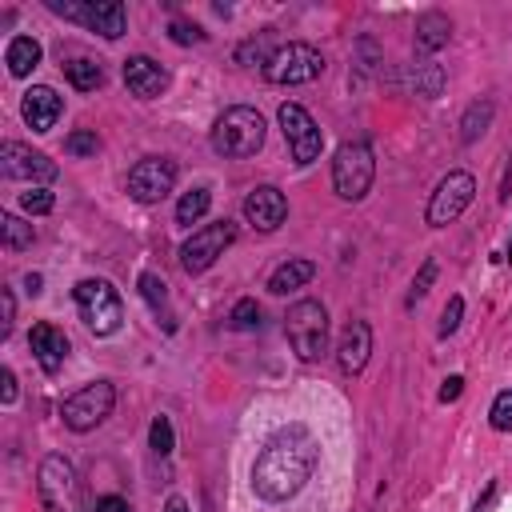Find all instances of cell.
I'll list each match as a JSON object with an SVG mask.
<instances>
[{
	"instance_id": "6da1fadb",
	"label": "cell",
	"mask_w": 512,
	"mask_h": 512,
	"mask_svg": "<svg viewBox=\"0 0 512 512\" xmlns=\"http://www.w3.org/2000/svg\"><path fill=\"white\" fill-rule=\"evenodd\" d=\"M320 464V444L304 424H284L272 432L252 464V492L268 504L292 500L316 472Z\"/></svg>"
},
{
	"instance_id": "7a4b0ae2",
	"label": "cell",
	"mask_w": 512,
	"mask_h": 512,
	"mask_svg": "<svg viewBox=\"0 0 512 512\" xmlns=\"http://www.w3.org/2000/svg\"><path fill=\"white\" fill-rule=\"evenodd\" d=\"M264 132H268V124H264V116L256 108L232 104V108H224L216 116L208 140H212V152L216 156H224V160H248V156H256L264 148Z\"/></svg>"
},
{
	"instance_id": "3957f363",
	"label": "cell",
	"mask_w": 512,
	"mask_h": 512,
	"mask_svg": "<svg viewBox=\"0 0 512 512\" xmlns=\"http://www.w3.org/2000/svg\"><path fill=\"white\" fill-rule=\"evenodd\" d=\"M376 180V152L368 140H344L332 156V188L340 200H364Z\"/></svg>"
},
{
	"instance_id": "277c9868",
	"label": "cell",
	"mask_w": 512,
	"mask_h": 512,
	"mask_svg": "<svg viewBox=\"0 0 512 512\" xmlns=\"http://www.w3.org/2000/svg\"><path fill=\"white\" fill-rule=\"evenodd\" d=\"M72 296H76V312H80V320H84V328H88L92 336H112V332L120 328V320H124V300H120V292H116L108 280L88 276V280H80V284L72 288Z\"/></svg>"
},
{
	"instance_id": "5b68a950",
	"label": "cell",
	"mask_w": 512,
	"mask_h": 512,
	"mask_svg": "<svg viewBox=\"0 0 512 512\" xmlns=\"http://www.w3.org/2000/svg\"><path fill=\"white\" fill-rule=\"evenodd\" d=\"M284 332H288V344L292 352L312 364L328 352V308L320 300H296L284 316Z\"/></svg>"
},
{
	"instance_id": "8992f818",
	"label": "cell",
	"mask_w": 512,
	"mask_h": 512,
	"mask_svg": "<svg viewBox=\"0 0 512 512\" xmlns=\"http://www.w3.org/2000/svg\"><path fill=\"white\" fill-rule=\"evenodd\" d=\"M36 492L44 512H80V476L68 456L48 452L36 468Z\"/></svg>"
},
{
	"instance_id": "52a82bcc",
	"label": "cell",
	"mask_w": 512,
	"mask_h": 512,
	"mask_svg": "<svg viewBox=\"0 0 512 512\" xmlns=\"http://www.w3.org/2000/svg\"><path fill=\"white\" fill-rule=\"evenodd\" d=\"M48 8L64 20H76L92 32H100L104 40H120L128 28V12L120 0H48Z\"/></svg>"
},
{
	"instance_id": "ba28073f",
	"label": "cell",
	"mask_w": 512,
	"mask_h": 512,
	"mask_svg": "<svg viewBox=\"0 0 512 512\" xmlns=\"http://www.w3.org/2000/svg\"><path fill=\"white\" fill-rule=\"evenodd\" d=\"M112 408H116V388L108 380H92L60 404V416L72 432H92L112 416Z\"/></svg>"
},
{
	"instance_id": "9c48e42d",
	"label": "cell",
	"mask_w": 512,
	"mask_h": 512,
	"mask_svg": "<svg viewBox=\"0 0 512 512\" xmlns=\"http://www.w3.org/2000/svg\"><path fill=\"white\" fill-rule=\"evenodd\" d=\"M232 240H236V224H232V220H212V224L196 228V232L180 244V268H184L188 276L208 272V268L224 256V248H228Z\"/></svg>"
},
{
	"instance_id": "30bf717a",
	"label": "cell",
	"mask_w": 512,
	"mask_h": 512,
	"mask_svg": "<svg viewBox=\"0 0 512 512\" xmlns=\"http://www.w3.org/2000/svg\"><path fill=\"white\" fill-rule=\"evenodd\" d=\"M320 72H324V56H320L312 44H304V40H292V44L276 48V56H272L268 68H264V76H268L272 84H308V80H316Z\"/></svg>"
},
{
	"instance_id": "8fae6325",
	"label": "cell",
	"mask_w": 512,
	"mask_h": 512,
	"mask_svg": "<svg viewBox=\"0 0 512 512\" xmlns=\"http://www.w3.org/2000/svg\"><path fill=\"white\" fill-rule=\"evenodd\" d=\"M472 196H476L472 172H448V176L436 184V192L428 196L424 220H428L432 228H444V224H452V220L472 204Z\"/></svg>"
},
{
	"instance_id": "7c38bea8",
	"label": "cell",
	"mask_w": 512,
	"mask_h": 512,
	"mask_svg": "<svg viewBox=\"0 0 512 512\" xmlns=\"http://www.w3.org/2000/svg\"><path fill=\"white\" fill-rule=\"evenodd\" d=\"M280 132H284V140H288V152H292V160L304 168V164H312L316 156H320V148H324V132L316 128V120L308 116V108H300V104H280Z\"/></svg>"
},
{
	"instance_id": "4fadbf2b",
	"label": "cell",
	"mask_w": 512,
	"mask_h": 512,
	"mask_svg": "<svg viewBox=\"0 0 512 512\" xmlns=\"http://www.w3.org/2000/svg\"><path fill=\"white\" fill-rule=\"evenodd\" d=\"M176 188V164L168 156H144L128 172V196L136 204H160Z\"/></svg>"
},
{
	"instance_id": "5bb4252c",
	"label": "cell",
	"mask_w": 512,
	"mask_h": 512,
	"mask_svg": "<svg viewBox=\"0 0 512 512\" xmlns=\"http://www.w3.org/2000/svg\"><path fill=\"white\" fill-rule=\"evenodd\" d=\"M0 168H4V176H12V180H28V184H48V180H56V160H48L44 152H36V148H28V144H20V140H4L0 144Z\"/></svg>"
},
{
	"instance_id": "9a60e30c",
	"label": "cell",
	"mask_w": 512,
	"mask_h": 512,
	"mask_svg": "<svg viewBox=\"0 0 512 512\" xmlns=\"http://www.w3.org/2000/svg\"><path fill=\"white\" fill-rule=\"evenodd\" d=\"M244 220L256 228V232H276L284 220H288V200L276 184H260L244 196Z\"/></svg>"
},
{
	"instance_id": "2e32d148",
	"label": "cell",
	"mask_w": 512,
	"mask_h": 512,
	"mask_svg": "<svg viewBox=\"0 0 512 512\" xmlns=\"http://www.w3.org/2000/svg\"><path fill=\"white\" fill-rule=\"evenodd\" d=\"M368 356H372V328H368V320H348L344 332H340V340H336V364H340V372L344 376H360L364 364H368Z\"/></svg>"
},
{
	"instance_id": "e0dca14e",
	"label": "cell",
	"mask_w": 512,
	"mask_h": 512,
	"mask_svg": "<svg viewBox=\"0 0 512 512\" xmlns=\"http://www.w3.org/2000/svg\"><path fill=\"white\" fill-rule=\"evenodd\" d=\"M60 112H64V100L48 84H32L24 92V100H20V116H24V124L32 132H52L56 120H60Z\"/></svg>"
},
{
	"instance_id": "ac0fdd59",
	"label": "cell",
	"mask_w": 512,
	"mask_h": 512,
	"mask_svg": "<svg viewBox=\"0 0 512 512\" xmlns=\"http://www.w3.org/2000/svg\"><path fill=\"white\" fill-rule=\"evenodd\" d=\"M124 84L132 96L140 100H156L164 88H168V68L152 56H128L124 60Z\"/></svg>"
},
{
	"instance_id": "d6986e66",
	"label": "cell",
	"mask_w": 512,
	"mask_h": 512,
	"mask_svg": "<svg viewBox=\"0 0 512 512\" xmlns=\"http://www.w3.org/2000/svg\"><path fill=\"white\" fill-rule=\"evenodd\" d=\"M28 348H32V356H36V364H40L48 376H56L60 364H64V356H68V336H64L60 328H52V324H36V328L28 332Z\"/></svg>"
},
{
	"instance_id": "ffe728a7",
	"label": "cell",
	"mask_w": 512,
	"mask_h": 512,
	"mask_svg": "<svg viewBox=\"0 0 512 512\" xmlns=\"http://www.w3.org/2000/svg\"><path fill=\"white\" fill-rule=\"evenodd\" d=\"M140 296L148 300L152 316L164 324V332H176V312L168 304V284L156 276V272H140Z\"/></svg>"
},
{
	"instance_id": "44dd1931",
	"label": "cell",
	"mask_w": 512,
	"mask_h": 512,
	"mask_svg": "<svg viewBox=\"0 0 512 512\" xmlns=\"http://www.w3.org/2000/svg\"><path fill=\"white\" fill-rule=\"evenodd\" d=\"M312 276H316V264H312V260H284V264L268 276V292H272V296H288V292L304 288Z\"/></svg>"
},
{
	"instance_id": "7402d4cb",
	"label": "cell",
	"mask_w": 512,
	"mask_h": 512,
	"mask_svg": "<svg viewBox=\"0 0 512 512\" xmlns=\"http://www.w3.org/2000/svg\"><path fill=\"white\" fill-rule=\"evenodd\" d=\"M448 36H452V20L444 12H424L416 20V52H436L448 44Z\"/></svg>"
},
{
	"instance_id": "603a6c76",
	"label": "cell",
	"mask_w": 512,
	"mask_h": 512,
	"mask_svg": "<svg viewBox=\"0 0 512 512\" xmlns=\"http://www.w3.org/2000/svg\"><path fill=\"white\" fill-rule=\"evenodd\" d=\"M4 64L12 76H28L40 64V40L36 36H12L4 48Z\"/></svg>"
},
{
	"instance_id": "cb8c5ba5",
	"label": "cell",
	"mask_w": 512,
	"mask_h": 512,
	"mask_svg": "<svg viewBox=\"0 0 512 512\" xmlns=\"http://www.w3.org/2000/svg\"><path fill=\"white\" fill-rule=\"evenodd\" d=\"M64 76H68V84L76 88V92H96L100 84H104V68L96 64V60H72V64H64Z\"/></svg>"
},
{
	"instance_id": "d4e9b609",
	"label": "cell",
	"mask_w": 512,
	"mask_h": 512,
	"mask_svg": "<svg viewBox=\"0 0 512 512\" xmlns=\"http://www.w3.org/2000/svg\"><path fill=\"white\" fill-rule=\"evenodd\" d=\"M0 232H4V248H8V252H24V248H32V240H36L32 224L20 220L16 212H0Z\"/></svg>"
},
{
	"instance_id": "484cf974",
	"label": "cell",
	"mask_w": 512,
	"mask_h": 512,
	"mask_svg": "<svg viewBox=\"0 0 512 512\" xmlns=\"http://www.w3.org/2000/svg\"><path fill=\"white\" fill-rule=\"evenodd\" d=\"M488 124H492V104H488V100L468 104V112H464V120H460V140H464V144L480 140V136L488 132Z\"/></svg>"
},
{
	"instance_id": "4316f807",
	"label": "cell",
	"mask_w": 512,
	"mask_h": 512,
	"mask_svg": "<svg viewBox=\"0 0 512 512\" xmlns=\"http://www.w3.org/2000/svg\"><path fill=\"white\" fill-rule=\"evenodd\" d=\"M208 208H212V192H208V188H192V192H184L180 204H176V224L192 228Z\"/></svg>"
},
{
	"instance_id": "83f0119b",
	"label": "cell",
	"mask_w": 512,
	"mask_h": 512,
	"mask_svg": "<svg viewBox=\"0 0 512 512\" xmlns=\"http://www.w3.org/2000/svg\"><path fill=\"white\" fill-rule=\"evenodd\" d=\"M276 56V48H272V32H260V36H252V40H244L240 48H236V64H260V68H268V60Z\"/></svg>"
},
{
	"instance_id": "f1b7e54d",
	"label": "cell",
	"mask_w": 512,
	"mask_h": 512,
	"mask_svg": "<svg viewBox=\"0 0 512 512\" xmlns=\"http://www.w3.org/2000/svg\"><path fill=\"white\" fill-rule=\"evenodd\" d=\"M412 84H416V96H424V100L440 96V88H444V72H440V64H416Z\"/></svg>"
},
{
	"instance_id": "f546056e",
	"label": "cell",
	"mask_w": 512,
	"mask_h": 512,
	"mask_svg": "<svg viewBox=\"0 0 512 512\" xmlns=\"http://www.w3.org/2000/svg\"><path fill=\"white\" fill-rule=\"evenodd\" d=\"M148 444H152L156 456H168V452H172L176 436H172V420H168V416H156V420H152V428H148Z\"/></svg>"
},
{
	"instance_id": "4dcf8cb0",
	"label": "cell",
	"mask_w": 512,
	"mask_h": 512,
	"mask_svg": "<svg viewBox=\"0 0 512 512\" xmlns=\"http://www.w3.org/2000/svg\"><path fill=\"white\" fill-rule=\"evenodd\" d=\"M52 204H56V196H52L48 188H28V192H20V208H24L28 216H44V212H52Z\"/></svg>"
},
{
	"instance_id": "1f68e13d",
	"label": "cell",
	"mask_w": 512,
	"mask_h": 512,
	"mask_svg": "<svg viewBox=\"0 0 512 512\" xmlns=\"http://www.w3.org/2000/svg\"><path fill=\"white\" fill-rule=\"evenodd\" d=\"M228 320H232L236 332H252V328L260 324V308H256V300H236Z\"/></svg>"
},
{
	"instance_id": "d6a6232c",
	"label": "cell",
	"mask_w": 512,
	"mask_h": 512,
	"mask_svg": "<svg viewBox=\"0 0 512 512\" xmlns=\"http://www.w3.org/2000/svg\"><path fill=\"white\" fill-rule=\"evenodd\" d=\"M488 420H492V428H496V432H512V388H504V392L492 400Z\"/></svg>"
},
{
	"instance_id": "836d02e7",
	"label": "cell",
	"mask_w": 512,
	"mask_h": 512,
	"mask_svg": "<svg viewBox=\"0 0 512 512\" xmlns=\"http://www.w3.org/2000/svg\"><path fill=\"white\" fill-rule=\"evenodd\" d=\"M432 280H436V260H424V268L416 272V280H412V288H408V308H416V300H424L428 296V288H432Z\"/></svg>"
},
{
	"instance_id": "e575fe53",
	"label": "cell",
	"mask_w": 512,
	"mask_h": 512,
	"mask_svg": "<svg viewBox=\"0 0 512 512\" xmlns=\"http://www.w3.org/2000/svg\"><path fill=\"white\" fill-rule=\"evenodd\" d=\"M460 320H464V296H452L448 304H444V312H440V336H452L456 328H460Z\"/></svg>"
},
{
	"instance_id": "d590c367",
	"label": "cell",
	"mask_w": 512,
	"mask_h": 512,
	"mask_svg": "<svg viewBox=\"0 0 512 512\" xmlns=\"http://www.w3.org/2000/svg\"><path fill=\"white\" fill-rule=\"evenodd\" d=\"M64 148H68V156H92V152L100 148V140H96V132L80 128V132H72V136L64 140Z\"/></svg>"
},
{
	"instance_id": "8d00e7d4",
	"label": "cell",
	"mask_w": 512,
	"mask_h": 512,
	"mask_svg": "<svg viewBox=\"0 0 512 512\" xmlns=\"http://www.w3.org/2000/svg\"><path fill=\"white\" fill-rule=\"evenodd\" d=\"M168 36H172V44H200L204 40V28L200 24H188V20H172L168 24Z\"/></svg>"
},
{
	"instance_id": "74e56055",
	"label": "cell",
	"mask_w": 512,
	"mask_h": 512,
	"mask_svg": "<svg viewBox=\"0 0 512 512\" xmlns=\"http://www.w3.org/2000/svg\"><path fill=\"white\" fill-rule=\"evenodd\" d=\"M0 300H4V320H0V336H8V332H12V320H16V300H12V288H4V292H0Z\"/></svg>"
},
{
	"instance_id": "f35d334b",
	"label": "cell",
	"mask_w": 512,
	"mask_h": 512,
	"mask_svg": "<svg viewBox=\"0 0 512 512\" xmlns=\"http://www.w3.org/2000/svg\"><path fill=\"white\" fill-rule=\"evenodd\" d=\"M96 512H132V504L124 496H100L96 500Z\"/></svg>"
},
{
	"instance_id": "ab89813d",
	"label": "cell",
	"mask_w": 512,
	"mask_h": 512,
	"mask_svg": "<svg viewBox=\"0 0 512 512\" xmlns=\"http://www.w3.org/2000/svg\"><path fill=\"white\" fill-rule=\"evenodd\" d=\"M0 384H4V388H0V400H4V404H12V400H16V372H12V368H4V372H0Z\"/></svg>"
},
{
	"instance_id": "60d3db41",
	"label": "cell",
	"mask_w": 512,
	"mask_h": 512,
	"mask_svg": "<svg viewBox=\"0 0 512 512\" xmlns=\"http://www.w3.org/2000/svg\"><path fill=\"white\" fill-rule=\"evenodd\" d=\"M460 388H464V380H460V376H448V380H444V388H440V400H444V404H448V400H456V396H460Z\"/></svg>"
},
{
	"instance_id": "b9f144b4",
	"label": "cell",
	"mask_w": 512,
	"mask_h": 512,
	"mask_svg": "<svg viewBox=\"0 0 512 512\" xmlns=\"http://www.w3.org/2000/svg\"><path fill=\"white\" fill-rule=\"evenodd\" d=\"M512 192V156H508V168H504V180H500V200H508Z\"/></svg>"
},
{
	"instance_id": "7bdbcfd3",
	"label": "cell",
	"mask_w": 512,
	"mask_h": 512,
	"mask_svg": "<svg viewBox=\"0 0 512 512\" xmlns=\"http://www.w3.org/2000/svg\"><path fill=\"white\" fill-rule=\"evenodd\" d=\"M492 500H496V484H488V492H484V500L476 504V512H492Z\"/></svg>"
},
{
	"instance_id": "ee69618b",
	"label": "cell",
	"mask_w": 512,
	"mask_h": 512,
	"mask_svg": "<svg viewBox=\"0 0 512 512\" xmlns=\"http://www.w3.org/2000/svg\"><path fill=\"white\" fill-rule=\"evenodd\" d=\"M164 512H188V504H184V496H168V504H164Z\"/></svg>"
},
{
	"instance_id": "f6af8a7d",
	"label": "cell",
	"mask_w": 512,
	"mask_h": 512,
	"mask_svg": "<svg viewBox=\"0 0 512 512\" xmlns=\"http://www.w3.org/2000/svg\"><path fill=\"white\" fill-rule=\"evenodd\" d=\"M24 284H28V292H32V296L40 292V276H36V272H28V276H24Z\"/></svg>"
},
{
	"instance_id": "bcb514c9",
	"label": "cell",
	"mask_w": 512,
	"mask_h": 512,
	"mask_svg": "<svg viewBox=\"0 0 512 512\" xmlns=\"http://www.w3.org/2000/svg\"><path fill=\"white\" fill-rule=\"evenodd\" d=\"M508 260H512V240H508Z\"/></svg>"
}]
</instances>
